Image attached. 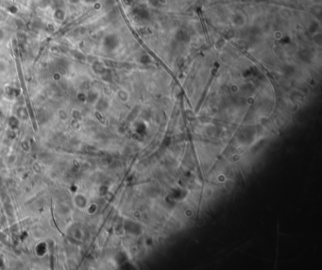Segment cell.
I'll list each match as a JSON object with an SVG mask.
<instances>
[{
  "label": "cell",
  "mask_w": 322,
  "mask_h": 270,
  "mask_svg": "<svg viewBox=\"0 0 322 270\" xmlns=\"http://www.w3.org/2000/svg\"><path fill=\"white\" fill-rule=\"evenodd\" d=\"M74 204L77 208L80 210H84L88 207V201L85 196L81 194H78L74 197Z\"/></svg>",
  "instance_id": "cell-1"
}]
</instances>
